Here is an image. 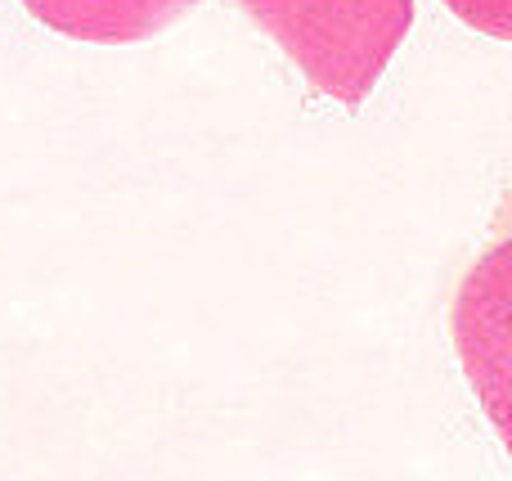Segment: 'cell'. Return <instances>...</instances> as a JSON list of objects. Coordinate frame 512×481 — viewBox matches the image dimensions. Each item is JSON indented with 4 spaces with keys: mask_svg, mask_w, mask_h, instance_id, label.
<instances>
[{
    "mask_svg": "<svg viewBox=\"0 0 512 481\" xmlns=\"http://www.w3.org/2000/svg\"><path fill=\"white\" fill-rule=\"evenodd\" d=\"M198 0H23L50 32L86 45H135L176 27Z\"/></svg>",
    "mask_w": 512,
    "mask_h": 481,
    "instance_id": "obj_3",
    "label": "cell"
},
{
    "mask_svg": "<svg viewBox=\"0 0 512 481\" xmlns=\"http://www.w3.org/2000/svg\"><path fill=\"white\" fill-rule=\"evenodd\" d=\"M459 14V23L477 27V32L508 41L512 36V0H445Z\"/></svg>",
    "mask_w": 512,
    "mask_h": 481,
    "instance_id": "obj_4",
    "label": "cell"
},
{
    "mask_svg": "<svg viewBox=\"0 0 512 481\" xmlns=\"http://www.w3.org/2000/svg\"><path fill=\"white\" fill-rule=\"evenodd\" d=\"M319 95L355 108L414 27V0H239Z\"/></svg>",
    "mask_w": 512,
    "mask_h": 481,
    "instance_id": "obj_1",
    "label": "cell"
},
{
    "mask_svg": "<svg viewBox=\"0 0 512 481\" xmlns=\"http://www.w3.org/2000/svg\"><path fill=\"white\" fill-rule=\"evenodd\" d=\"M454 342L486 414L508 441V243L477 261L454 302Z\"/></svg>",
    "mask_w": 512,
    "mask_h": 481,
    "instance_id": "obj_2",
    "label": "cell"
}]
</instances>
